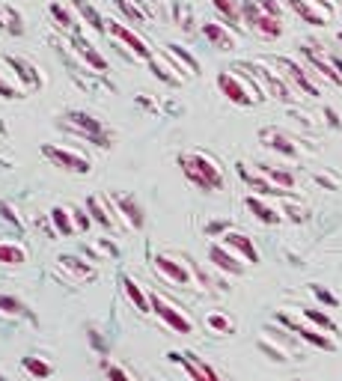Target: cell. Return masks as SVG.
Here are the masks:
<instances>
[{"instance_id": "bcb514c9", "label": "cell", "mask_w": 342, "mask_h": 381, "mask_svg": "<svg viewBox=\"0 0 342 381\" xmlns=\"http://www.w3.org/2000/svg\"><path fill=\"white\" fill-rule=\"evenodd\" d=\"M176 19H179V27H185V30L194 27V24H191V19H194L191 6H176Z\"/></svg>"}, {"instance_id": "d6a6232c", "label": "cell", "mask_w": 342, "mask_h": 381, "mask_svg": "<svg viewBox=\"0 0 342 381\" xmlns=\"http://www.w3.org/2000/svg\"><path fill=\"white\" fill-rule=\"evenodd\" d=\"M123 289H125V295H128V301L134 304V310H140V313H152V304H149V295L134 283L131 277H125L123 280Z\"/></svg>"}, {"instance_id": "816d5d0a", "label": "cell", "mask_w": 342, "mask_h": 381, "mask_svg": "<svg viewBox=\"0 0 342 381\" xmlns=\"http://www.w3.org/2000/svg\"><path fill=\"white\" fill-rule=\"evenodd\" d=\"M331 63H333V66H336V72H339V75H342V60H339V57H333V60H331Z\"/></svg>"}, {"instance_id": "2e32d148", "label": "cell", "mask_w": 342, "mask_h": 381, "mask_svg": "<svg viewBox=\"0 0 342 381\" xmlns=\"http://www.w3.org/2000/svg\"><path fill=\"white\" fill-rule=\"evenodd\" d=\"M173 363H182V367L187 370V375H191L194 381H220V375L209 367V363H202V360H197L194 355H179V352H170L167 355Z\"/></svg>"}, {"instance_id": "83f0119b", "label": "cell", "mask_w": 342, "mask_h": 381, "mask_svg": "<svg viewBox=\"0 0 342 381\" xmlns=\"http://www.w3.org/2000/svg\"><path fill=\"white\" fill-rule=\"evenodd\" d=\"M87 212L93 214V221L101 224L105 229H113V226H116L113 214H110V209H108V203H105V197H90V200H87Z\"/></svg>"}, {"instance_id": "8992f818", "label": "cell", "mask_w": 342, "mask_h": 381, "mask_svg": "<svg viewBox=\"0 0 342 381\" xmlns=\"http://www.w3.org/2000/svg\"><path fill=\"white\" fill-rule=\"evenodd\" d=\"M42 155H45L51 164H54V167L68 170V173H90V170H93V164H90L87 155L75 152V149H66V146H51V143H45V146H42Z\"/></svg>"}, {"instance_id": "9a60e30c", "label": "cell", "mask_w": 342, "mask_h": 381, "mask_svg": "<svg viewBox=\"0 0 342 381\" xmlns=\"http://www.w3.org/2000/svg\"><path fill=\"white\" fill-rule=\"evenodd\" d=\"M220 239H224V244L229 247L232 254L242 256L244 262H253V265L259 262V251H256V244H253V239H250V236L238 233V229H227V233L220 236Z\"/></svg>"}, {"instance_id": "f6af8a7d", "label": "cell", "mask_w": 342, "mask_h": 381, "mask_svg": "<svg viewBox=\"0 0 342 381\" xmlns=\"http://www.w3.org/2000/svg\"><path fill=\"white\" fill-rule=\"evenodd\" d=\"M68 209H72V206H68ZM72 218H75L78 233H87V229H90V224H93V218H90V214H83L81 209H72Z\"/></svg>"}, {"instance_id": "ab89813d", "label": "cell", "mask_w": 342, "mask_h": 381, "mask_svg": "<svg viewBox=\"0 0 342 381\" xmlns=\"http://www.w3.org/2000/svg\"><path fill=\"white\" fill-rule=\"evenodd\" d=\"M27 90L24 87H19V84H9V80L4 78V72H0V95L4 98H21Z\"/></svg>"}, {"instance_id": "d6986e66", "label": "cell", "mask_w": 342, "mask_h": 381, "mask_svg": "<svg viewBox=\"0 0 342 381\" xmlns=\"http://www.w3.org/2000/svg\"><path fill=\"white\" fill-rule=\"evenodd\" d=\"M244 203H247V209L253 212V218H256V221H262V224H268V226L283 224V212H280V209H274V206H268V203H265V197H259V194L253 197V194H250Z\"/></svg>"}, {"instance_id": "b9f144b4", "label": "cell", "mask_w": 342, "mask_h": 381, "mask_svg": "<svg viewBox=\"0 0 342 381\" xmlns=\"http://www.w3.org/2000/svg\"><path fill=\"white\" fill-rule=\"evenodd\" d=\"M310 292L318 298V301L321 304H328V307H336L339 304V298L333 295V292H328V289H324V286H318V283H310Z\"/></svg>"}, {"instance_id": "7402d4cb", "label": "cell", "mask_w": 342, "mask_h": 381, "mask_svg": "<svg viewBox=\"0 0 342 381\" xmlns=\"http://www.w3.org/2000/svg\"><path fill=\"white\" fill-rule=\"evenodd\" d=\"M48 218H51V224H54V233H57V236H63V239L78 236V226H75L72 209H68V206H54Z\"/></svg>"}, {"instance_id": "c3c4849f", "label": "cell", "mask_w": 342, "mask_h": 381, "mask_svg": "<svg viewBox=\"0 0 342 381\" xmlns=\"http://www.w3.org/2000/svg\"><path fill=\"white\" fill-rule=\"evenodd\" d=\"M324 117H328V125H331V128H339V125H342V122H339V117H336V110H333V108H328V110H324Z\"/></svg>"}, {"instance_id": "f907efd6", "label": "cell", "mask_w": 342, "mask_h": 381, "mask_svg": "<svg viewBox=\"0 0 342 381\" xmlns=\"http://www.w3.org/2000/svg\"><path fill=\"white\" fill-rule=\"evenodd\" d=\"M316 182H318V185H331V188H336V185H339V182H336V179H331V176H316Z\"/></svg>"}, {"instance_id": "4fadbf2b", "label": "cell", "mask_w": 342, "mask_h": 381, "mask_svg": "<svg viewBox=\"0 0 342 381\" xmlns=\"http://www.w3.org/2000/svg\"><path fill=\"white\" fill-rule=\"evenodd\" d=\"M286 6L292 9L295 15H301V19L306 24H313V27H321V24L331 21V9L328 6H316V0H286Z\"/></svg>"}, {"instance_id": "f1b7e54d", "label": "cell", "mask_w": 342, "mask_h": 381, "mask_svg": "<svg viewBox=\"0 0 342 381\" xmlns=\"http://www.w3.org/2000/svg\"><path fill=\"white\" fill-rule=\"evenodd\" d=\"M146 63H149V72L155 75V78H161L164 84L176 87L179 80H182V75H176V69H173V63H164V57H152V60H146Z\"/></svg>"}, {"instance_id": "484cf974", "label": "cell", "mask_w": 342, "mask_h": 381, "mask_svg": "<svg viewBox=\"0 0 342 381\" xmlns=\"http://www.w3.org/2000/svg\"><path fill=\"white\" fill-rule=\"evenodd\" d=\"M24 262H27V247L21 241H0V265L19 268Z\"/></svg>"}, {"instance_id": "52a82bcc", "label": "cell", "mask_w": 342, "mask_h": 381, "mask_svg": "<svg viewBox=\"0 0 342 381\" xmlns=\"http://www.w3.org/2000/svg\"><path fill=\"white\" fill-rule=\"evenodd\" d=\"M149 304H152V313H158V319H164L167 328H173L176 334H191L194 330V322L187 319V313H182L179 307L164 301L161 295H149Z\"/></svg>"}, {"instance_id": "7bdbcfd3", "label": "cell", "mask_w": 342, "mask_h": 381, "mask_svg": "<svg viewBox=\"0 0 342 381\" xmlns=\"http://www.w3.org/2000/svg\"><path fill=\"white\" fill-rule=\"evenodd\" d=\"M253 4L259 6L262 12L274 15V19H283V4H280V0H253Z\"/></svg>"}, {"instance_id": "60d3db41", "label": "cell", "mask_w": 342, "mask_h": 381, "mask_svg": "<svg viewBox=\"0 0 342 381\" xmlns=\"http://www.w3.org/2000/svg\"><path fill=\"white\" fill-rule=\"evenodd\" d=\"M259 349H262V352H268L274 360H289V349H283V345H271V343H268V337H262V340H259Z\"/></svg>"}, {"instance_id": "74e56055", "label": "cell", "mask_w": 342, "mask_h": 381, "mask_svg": "<svg viewBox=\"0 0 342 381\" xmlns=\"http://www.w3.org/2000/svg\"><path fill=\"white\" fill-rule=\"evenodd\" d=\"M205 325H209L212 330H217V334H235V322L229 316H224V313H209Z\"/></svg>"}, {"instance_id": "f546056e", "label": "cell", "mask_w": 342, "mask_h": 381, "mask_svg": "<svg viewBox=\"0 0 342 381\" xmlns=\"http://www.w3.org/2000/svg\"><path fill=\"white\" fill-rule=\"evenodd\" d=\"M113 4H116V9L123 12L134 27H140V24L149 21V15L143 12V4H140V0H113Z\"/></svg>"}, {"instance_id": "277c9868", "label": "cell", "mask_w": 342, "mask_h": 381, "mask_svg": "<svg viewBox=\"0 0 342 381\" xmlns=\"http://www.w3.org/2000/svg\"><path fill=\"white\" fill-rule=\"evenodd\" d=\"M105 203H108V209L113 214V221L123 218V224L128 229H140L143 226V221H146L143 218V209H140V203H137L131 194H108Z\"/></svg>"}, {"instance_id": "ac0fdd59", "label": "cell", "mask_w": 342, "mask_h": 381, "mask_svg": "<svg viewBox=\"0 0 342 381\" xmlns=\"http://www.w3.org/2000/svg\"><path fill=\"white\" fill-rule=\"evenodd\" d=\"M164 54H167V60L173 63V69L182 75H197L200 72V63H197V57L187 51V48H182V45H176V42H170V45H164Z\"/></svg>"}, {"instance_id": "7dc6e473", "label": "cell", "mask_w": 342, "mask_h": 381, "mask_svg": "<svg viewBox=\"0 0 342 381\" xmlns=\"http://www.w3.org/2000/svg\"><path fill=\"white\" fill-rule=\"evenodd\" d=\"M105 372H108L110 381H131L128 372H125L123 367H116V363H105Z\"/></svg>"}, {"instance_id": "7c38bea8", "label": "cell", "mask_w": 342, "mask_h": 381, "mask_svg": "<svg viewBox=\"0 0 342 381\" xmlns=\"http://www.w3.org/2000/svg\"><path fill=\"white\" fill-rule=\"evenodd\" d=\"M277 69H283V75H286V80H292V84L298 87V90H304L306 95H318V87L310 80V75H306V69L301 63H295V60H289V57H280L277 63Z\"/></svg>"}, {"instance_id": "db71d44e", "label": "cell", "mask_w": 342, "mask_h": 381, "mask_svg": "<svg viewBox=\"0 0 342 381\" xmlns=\"http://www.w3.org/2000/svg\"><path fill=\"white\" fill-rule=\"evenodd\" d=\"M339 42H342V33H339Z\"/></svg>"}, {"instance_id": "d4e9b609", "label": "cell", "mask_w": 342, "mask_h": 381, "mask_svg": "<svg viewBox=\"0 0 342 381\" xmlns=\"http://www.w3.org/2000/svg\"><path fill=\"white\" fill-rule=\"evenodd\" d=\"M68 4H72V9L78 12V19L81 21H87L95 33H108V27H105V19H101V12L90 4V0H68Z\"/></svg>"}, {"instance_id": "4dcf8cb0", "label": "cell", "mask_w": 342, "mask_h": 381, "mask_svg": "<svg viewBox=\"0 0 342 381\" xmlns=\"http://www.w3.org/2000/svg\"><path fill=\"white\" fill-rule=\"evenodd\" d=\"M0 30H6L12 33V36H21L24 33V19H21V12H15V6H0Z\"/></svg>"}, {"instance_id": "e0dca14e", "label": "cell", "mask_w": 342, "mask_h": 381, "mask_svg": "<svg viewBox=\"0 0 342 381\" xmlns=\"http://www.w3.org/2000/svg\"><path fill=\"white\" fill-rule=\"evenodd\" d=\"M4 63L15 72V78H19L21 84H24V90H39V87L45 84L42 75L36 72V66H33V63H27V60H21V57H4Z\"/></svg>"}, {"instance_id": "30bf717a", "label": "cell", "mask_w": 342, "mask_h": 381, "mask_svg": "<svg viewBox=\"0 0 342 381\" xmlns=\"http://www.w3.org/2000/svg\"><path fill=\"white\" fill-rule=\"evenodd\" d=\"M209 259H212V265H214L217 271H224V274H229V277L244 274V268H247V262L238 256V254H232L227 244H212Z\"/></svg>"}, {"instance_id": "44dd1931", "label": "cell", "mask_w": 342, "mask_h": 381, "mask_svg": "<svg viewBox=\"0 0 342 381\" xmlns=\"http://www.w3.org/2000/svg\"><path fill=\"white\" fill-rule=\"evenodd\" d=\"M57 262H60V268L68 271L75 280H95V277H98V268H95V265L87 262V259H81V256H72V254H68V256H60Z\"/></svg>"}, {"instance_id": "f35d334b", "label": "cell", "mask_w": 342, "mask_h": 381, "mask_svg": "<svg viewBox=\"0 0 342 381\" xmlns=\"http://www.w3.org/2000/svg\"><path fill=\"white\" fill-rule=\"evenodd\" d=\"M283 214H289V221H295V224H304L306 218H310V212H306V206H295V203H286L280 206Z\"/></svg>"}, {"instance_id": "f5cc1de1", "label": "cell", "mask_w": 342, "mask_h": 381, "mask_svg": "<svg viewBox=\"0 0 342 381\" xmlns=\"http://www.w3.org/2000/svg\"><path fill=\"white\" fill-rule=\"evenodd\" d=\"M316 4H324V0H316Z\"/></svg>"}, {"instance_id": "6da1fadb", "label": "cell", "mask_w": 342, "mask_h": 381, "mask_svg": "<svg viewBox=\"0 0 342 381\" xmlns=\"http://www.w3.org/2000/svg\"><path fill=\"white\" fill-rule=\"evenodd\" d=\"M179 167L185 173V179L197 185L200 191H220L224 188V170L217 167V161L212 155L202 152H187L179 158Z\"/></svg>"}, {"instance_id": "d590c367", "label": "cell", "mask_w": 342, "mask_h": 381, "mask_svg": "<svg viewBox=\"0 0 342 381\" xmlns=\"http://www.w3.org/2000/svg\"><path fill=\"white\" fill-rule=\"evenodd\" d=\"M27 307L12 295H4L0 292V319H15V316H24Z\"/></svg>"}, {"instance_id": "ffe728a7", "label": "cell", "mask_w": 342, "mask_h": 381, "mask_svg": "<svg viewBox=\"0 0 342 381\" xmlns=\"http://www.w3.org/2000/svg\"><path fill=\"white\" fill-rule=\"evenodd\" d=\"M262 143L268 146V149H274V152H280V155H286V158H295L298 155V146L292 143V137H286L283 131H277V128H262Z\"/></svg>"}, {"instance_id": "cb8c5ba5", "label": "cell", "mask_w": 342, "mask_h": 381, "mask_svg": "<svg viewBox=\"0 0 342 381\" xmlns=\"http://www.w3.org/2000/svg\"><path fill=\"white\" fill-rule=\"evenodd\" d=\"M304 57H306V63H310L313 69H318V75H321V78H328L333 87H342V75L336 72V66L324 60V57L316 51V48H304Z\"/></svg>"}, {"instance_id": "e575fe53", "label": "cell", "mask_w": 342, "mask_h": 381, "mask_svg": "<svg viewBox=\"0 0 342 381\" xmlns=\"http://www.w3.org/2000/svg\"><path fill=\"white\" fill-rule=\"evenodd\" d=\"M304 319H306V322H313L318 330H328V334H336V330H339V328H336V322L328 316V313L313 310V307H306V310H304Z\"/></svg>"}, {"instance_id": "1f68e13d", "label": "cell", "mask_w": 342, "mask_h": 381, "mask_svg": "<svg viewBox=\"0 0 342 381\" xmlns=\"http://www.w3.org/2000/svg\"><path fill=\"white\" fill-rule=\"evenodd\" d=\"M212 6L224 15L229 24H235V27L244 24V12H242V4H238V0H212Z\"/></svg>"}, {"instance_id": "4316f807", "label": "cell", "mask_w": 342, "mask_h": 381, "mask_svg": "<svg viewBox=\"0 0 342 381\" xmlns=\"http://www.w3.org/2000/svg\"><path fill=\"white\" fill-rule=\"evenodd\" d=\"M48 12H51V19H54L60 27H66V30H72L75 33V36H78V33H81V21H78V15L72 12V9H68V6H63L60 4V0H54V4H51L48 6Z\"/></svg>"}, {"instance_id": "7a4b0ae2", "label": "cell", "mask_w": 342, "mask_h": 381, "mask_svg": "<svg viewBox=\"0 0 342 381\" xmlns=\"http://www.w3.org/2000/svg\"><path fill=\"white\" fill-rule=\"evenodd\" d=\"M242 12H244L247 30H253L256 36H262V39H280L283 36V19H274V15L262 12L259 6L253 4V0L242 4Z\"/></svg>"}, {"instance_id": "ee69618b", "label": "cell", "mask_w": 342, "mask_h": 381, "mask_svg": "<svg viewBox=\"0 0 342 381\" xmlns=\"http://www.w3.org/2000/svg\"><path fill=\"white\" fill-rule=\"evenodd\" d=\"M0 214H4V221H6V224H12L15 229H19V233H21V229H24V224H21V218H19V212H15L12 206L0 203Z\"/></svg>"}, {"instance_id": "3957f363", "label": "cell", "mask_w": 342, "mask_h": 381, "mask_svg": "<svg viewBox=\"0 0 342 381\" xmlns=\"http://www.w3.org/2000/svg\"><path fill=\"white\" fill-rule=\"evenodd\" d=\"M66 122H68V128H72L78 137H87V140H93V143H95V146H101V149H108V146H110V135H108V128L101 125V120H95L93 113L72 110V113L66 117Z\"/></svg>"}, {"instance_id": "ba28073f", "label": "cell", "mask_w": 342, "mask_h": 381, "mask_svg": "<svg viewBox=\"0 0 342 381\" xmlns=\"http://www.w3.org/2000/svg\"><path fill=\"white\" fill-rule=\"evenodd\" d=\"M108 24H110V27H108V33H110V36H113L116 42H123V45L128 48V51H131L134 57H140V60H152V57H155V54H152V48L146 45V39L140 36V33H134L128 24L116 21V19H110Z\"/></svg>"}, {"instance_id": "5bb4252c", "label": "cell", "mask_w": 342, "mask_h": 381, "mask_svg": "<svg viewBox=\"0 0 342 381\" xmlns=\"http://www.w3.org/2000/svg\"><path fill=\"white\" fill-rule=\"evenodd\" d=\"M200 33L205 36V42H209L212 48H217V51H232V48L238 45V39L229 33L227 24H217V21H202Z\"/></svg>"}, {"instance_id": "8d00e7d4", "label": "cell", "mask_w": 342, "mask_h": 381, "mask_svg": "<svg viewBox=\"0 0 342 381\" xmlns=\"http://www.w3.org/2000/svg\"><path fill=\"white\" fill-rule=\"evenodd\" d=\"M21 367H24L33 378H51V372H54V367H51L45 357H24Z\"/></svg>"}, {"instance_id": "681fc988", "label": "cell", "mask_w": 342, "mask_h": 381, "mask_svg": "<svg viewBox=\"0 0 342 381\" xmlns=\"http://www.w3.org/2000/svg\"><path fill=\"white\" fill-rule=\"evenodd\" d=\"M227 229H229V224H227V221H217V224H212V226H209V233H227Z\"/></svg>"}, {"instance_id": "836d02e7", "label": "cell", "mask_w": 342, "mask_h": 381, "mask_svg": "<svg viewBox=\"0 0 342 381\" xmlns=\"http://www.w3.org/2000/svg\"><path fill=\"white\" fill-rule=\"evenodd\" d=\"M262 173H265L277 188H283V191H292V188L298 185V182H295V173H289V170H283V167H265V164H262Z\"/></svg>"}, {"instance_id": "5b68a950", "label": "cell", "mask_w": 342, "mask_h": 381, "mask_svg": "<svg viewBox=\"0 0 342 381\" xmlns=\"http://www.w3.org/2000/svg\"><path fill=\"white\" fill-rule=\"evenodd\" d=\"M247 69H253V75H256V80H259L262 84V90H265V95L268 98H280V102H292V87L286 84V75L283 72H271L265 63H250Z\"/></svg>"}, {"instance_id": "603a6c76", "label": "cell", "mask_w": 342, "mask_h": 381, "mask_svg": "<svg viewBox=\"0 0 342 381\" xmlns=\"http://www.w3.org/2000/svg\"><path fill=\"white\" fill-rule=\"evenodd\" d=\"M72 45L78 48V54H81V60H83V63H87V66H90V69H95V72H105V69H108V60H105V57H101V54H98V48H95L93 42H87V39H83V36H81V33H78V36H72Z\"/></svg>"}, {"instance_id": "9c48e42d", "label": "cell", "mask_w": 342, "mask_h": 381, "mask_svg": "<svg viewBox=\"0 0 342 381\" xmlns=\"http://www.w3.org/2000/svg\"><path fill=\"white\" fill-rule=\"evenodd\" d=\"M277 322H280V325H286L289 330H295V334H301V340L313 343L316 349H324V352H333V349H336V340L318 334V330H316V328H310V325H301L298 319L289 316V313H277Z\"/></svg>"}, {"instance_id": "8fae6325", "label": "cell", "mask_w": 342, "mask_h": 381, "mask_svg": "<svg viewBox=\"0 0 342 381\" xmlns=\"http://www.w3.org/2000/svg\"><path fill=\"white\" fill-rule=\"evenodd\" d=\"M155 268L170 280V283H176V286H191V268H187V262L182 259H173V256H167V254H158L155 259Z\"/></svg>"}]
</instances>
